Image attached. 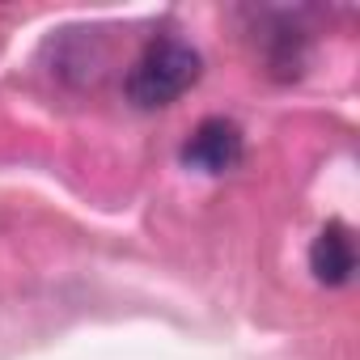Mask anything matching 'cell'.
Returning a JSON list of instances; mask_svg holds the SVG:
<instances>
[{
	"label": "cell",
	"instance_id": "cell-1",
	"mask_svg": "<svg viewBox=\"0 0 360 360\" xmlns=\"http://www.w3.org/2000/svg\"><path fill=\"white\" fill-rule=\"evenodd\" d=\"M204 72V56L178 34H157L131 60L123 77V94L136 110H165L183 98Z\"/></svg>",
	"mask_w": 360,
	"mask_h": 360
},
{
	"label": "cell",
	"instance_id": "cell-2",
	"mask_svg": "<svg viewBox=\"0 0 360 360\" xmlns=\"http://www.w3.org/2000/svg\"><path fill=\"white\" fill-rule=\"evenodd\" d=\"M178 157H183L187 169L195 174H208V178H221L229 169L242 165L246 157V136L233 119L225 115H208L191 127V136L183 140V148H178Z\"/></svg>",
	"mask_w": 360,
	"mask_h": 360
},
{
	"label": "cell",
	"instance_id": "cell-3",
	"mask_svg": "<svg viewBox=\"0 0 360 360\" xmlns=\"http://www.w3.org/2000/svg\"><path fill=\"white\" fill-rule=\"evenodd\" d=\"M309 271L326 288H343L356 276V233L347 221H326L309 242Z\"/></svg>",
	"mask_w": 360,
	"mask_h": 360
},
{
	"label": "cell",
	"instance_id": "cell-4",
	"mask_svg": "<svg viewBox=\"0 0 360 360\" xmlns=\"http://www.w3.org/2000/svg\"><path fill=\"white\" fill-rule=\"evenodd\" d=\"M259 39H263V60H267L271 77H280V81L301 77L305 56H309V30L305 26H297L288 13H271Z\"/></svg>",
	"mask_w": 360,
	"mask_h": 360
}]
</instances>
